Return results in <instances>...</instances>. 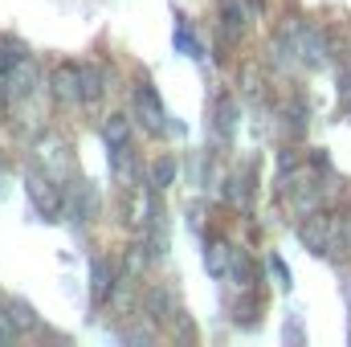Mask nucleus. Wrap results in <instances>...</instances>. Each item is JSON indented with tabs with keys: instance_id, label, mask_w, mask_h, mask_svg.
Returning <instances> with one entry per match:
<instances>
[{
	"instance_id": "f257e3e1",
	"label": "nucleus",
	"mask_w": 351,
	"mask_h": 347,
	"mask_svg": "<svg viewBox=\"0 0 351 347\" xmlns=\"http://www.w3.org/2000/svg\"><path fill=\"white\" fill-rule=\"evenodd\" d=\"M298 241L311 250V254H339L343 250V221L327 217L323 208L311 213L302 225H298Z\"/></svg>"
},
{
	"instance_id": "f03ea898",
	"label": "nucleus",
	"mask_w": 351,
	"mask_h": 347,
	"mask_svg": "<svg viewBox=\"0 0 351 347\" xmlns=\"http://www.w3.org/2000/svg\"><path fill=\"white\" fill-rule=\"evenodd\" d=\"M25 188H29V200H33V208L41 213V217H53L58 208H62V188H58V180L49 172H33L25 176Z\"/></svg>"
},
{
	"instance_id": "7ed1b4c3",
	"label": "nucleus",
	"mask_w": 351,
	"mask_h": 347,
	"mask_svg": "<svg viewBox=\"0 0 351 347\" xmlns=\"http://www.w3.org/2000/svg\"><path fill=\"white\" fill-rule=\"evenodd\" d=\"M135 110H139V123H143V131H152V135H164L172 123H168V110H164V102H160V94L147 86V82H139L135 90Z\"/></svg>"
},
{
	"instance_id": "20e7f679",
	"label": "nucleus",
	"mask_w": 351,
	"mask_h": 347,
	"mask_svg": "<svg viewBox=\"0 0 351 347\" xmlns=\"http://www.w3.org/2000/svg\"><path fill=\"white\" fill-rule=\"evenodd\" d=\"M327 58H331V41H327L323 25H306L298 37V62L306 70H319V66H327Z\"/></svg>"
},
{
	"instance_id": "39448f33",
	"label": "nucleus",
	"mask_w": 351,
	"mask_h": 347,
	"mask_svg": "<svg viewBox=\"0 0 351 347\" xmlns=\"http://www.w3.org/2000/svg\"><path fill=\"white\" fill-rule=\"evenodd\" d=\"M37 86H41V78H37V62L21 53L16 66L8 70V98H12V102H29V98L37 94Z\"/></svg>"
},
{
	"instance_id": "423d86ee",
	"label": "nucleus",
	"mask_w": 351,
	"mask_h": 347,
	"mask_svg": "<svg viewBox=\"0 0 351 347\" xmlns=\"http://www.w3.org/2000/svg\"><path fill=\"white\" fill-rule=\"evenodd\" d=\"M37 160H41V168L53 176V180H66V172H70V152H66V143L53 139V135L37 143Z\"/></svg>"
},
{
	"instance_id": "0eeeda50",
	"label": "nucleus",
	"mask_w": 351,
	"mask_h": 347,
	"mask_svg": "<svg viewBox=\"0 0 351 347\" xmlns=\"http://www.w3.org/2000/svg\"><path fill=\"white\" fill-rule=\"evenodd\" d=\"M53 98L62 102V106H74V102H82V86H78V66H58L53 70Z\"/></svg>"
},
{
	"instance_id": "6e6552de",
	"label": "nucleus",
	"mask_w": 351,
	"mask_h": 347,
	"mask_svg": "<svg viewBox=\"0 0 351 347\" xmlns=\"http://www.w3.org/2000/svg\"><path fill=\"white\" fill-rule=\"evenodd\" d=\"M70 213H74L78 225H86L90 217L98 213V192L90 188L86 180H74V188H70Z\"/></svg>"
},
{
	"instance_id": "1a4fd4ad",
	"label": "nucleus",
	"mask_w": 351,
	"mask_h": 347,
	"mask_svg": "<svg viewBox=\"0 0 351 347\" xmlns=\"http://www.w3.org/2000/svg\"><path fill=\"white\" fill-rule=\"evenodd\" d=\"M233 254H237V250H233L229 241H221V237L208 241V246H204V265H208V274H213V278H229V270H233Z\"/></svg>"
},
{
	"instance_id": "9d476101",
	"label": "nucleus",
	"mask_w": 351,
	"mask_h": 347,
	"mask_svg": "<svg viewBox=\"0 0 351 347\" xmlns=\"http://www.w3.org/2000/svg\"><path fill=\"white\" fill-rule=\"evenodd\" d=\"M110 152V176L123 184V188H131L139 172H135V156H131V143H123V147H106Z\"/></svg>"
},
{
	"instance_id": "9b49d317",
	"label": "nucleus",
	"mask_w": 351,
	"mask_h": 347,
	"mask_svg": "<svg viewBox=\"0 0 351 347\" xmlns=\"http://www.w3.org/2000/svg\"><path fill=\"white\" fill-rule=\"evenodd\" d=\"M147 315L156 323H176V302H172V290L168 286H152L147 290Z\"/></svg>"
},
{
	"instance_id": "f8f14e48",
	"label": "nucleus",
	"mask_w": 351,
	"mask_h": 347,
	"mask_svg": "<svg viewBox=\"0 0 351 347\" xmlns=\"http://www.w3.org/2000/svg\"><path fill=\"white\" fill-rule=\"evenodd\" d=\"M221 29L229 41H237L245 33V4L241 0H221Z\"/></svg>"
},
{
	"instance_id": "ddd939ff",
	"label": "nucleus",
	"mask_w": 351,
	"mask_h": 347,
	"mask_svg": "<svg viewBox=\"0 0 351 347\" xmlns=\"http://www.w3.org/2000/svg\"><path fill=\"white\" fill-rule=\"evenodd\" d=\"M78 86H82V102H86V106H94V102L102 98V90H106V82H102V70H98V66H78Z\"/></svg>"
},
{
	"instance_id": "4468645a",
	"label": "nucleus",
	"mask_w": 351,
	"mask_h": 347,
	"mask_svg": "<svg viewBox=\"0 0 351 347\" xmlns=\"http://www.w3.org/2000/svg\"><path fill=\"white\" fill-rule=\"evenodd\" d=\"M213 115H217V135H221V143H229V139H233V123H237V102H233L229 94H221Z\"/></svg>"
},
{
	"instance_id": "2eb2a0df",
	"label": "nucleus",
	"mask_w": 351,
	"mask_h": 347,
	"mask_svg": "<svg viewBox=\"0 0 351 347\" xmlns=\"http://www.w3.org/2000/svg\"><path fill=\"white\" fill-rule=\"evenodd\" d=\"M102 139H106V147L131 143V119H127V115H110V119L102 123Z\"/></svg>"
},
{
	"instance_id": "dca6fc26",
	"label": "nucleus",
	"mask_w": 351,
	"mask_h": 347,
	"mask_svg": "<svg viewBox=\"0 0 351 347\" xmlns=\"http://www.w3.org/2000/svg\"><path fill=\"white\" fill-rule=\"evenodd\" d=\"M90 290H94V302H106L110 298V290H114V282H110V270H106V261L102 258H94L90 261Z\"/></svg>"
},
{
	"instance_id": "f3484780",
	"label": "nucleus",
	"mask_w": 351,
	"mask_h": 347,
	"mask_svg": "<svg viewBox=\"0 0 351 347\" xmlns=\"http://www.w3.org/2000/svg\"><path fill=\"white\" fill-rule=\"evenodd\" d=\"M176 49H184V53H188V58H204V49H200V41H196V37H192V29H188V25H184V21H180V25H176Z\"/></svg>"
},
{
	"instance_id": "a211bd4d",
	"label": "nucleus",
	"mask_w": 351,
	"mask_h": 347,
	"mask_svg": "<svg viewBox=\"0 0 351 347\" xmlns=\"http://www.w3.org/2000/svg\"><path fill=\"white\" fill-rule=\"evenodd\" d=\"M172 180H176V160H160V164L152 168V188H156V192L168 188Z\"/></svg>"
},
{
	"instance_id": "6ab92c4d",
	"label": "nucleus",
	"mask_w": 351,
	"mask_h": 347,
	"mask_svg": "<svg viewBox=\"0 0 351 347\" xmlns=\"http://www.w3.org/2000/svg\"><path fill=\"white\" fill-rule=\"evenodd\" d=\"M302 123H306V102H302V98H294V102L286 106V127L298 135V131H302Z\"/></svg>"
},
{
	"instance_id": "aec40b11",
	"label": "nucleus",
	"mask_w": 351,
	"mask_h": 347,
	"mask_svg": "<svg viewBox=\"0 0 351 347\" xmlns=\"http://www.w3.org/2000/svg\"><path fill=\"white\" fill-rule=\"evenodd\" d=\"M8 319H12L16 327H33V315H29V307H21V302H8Z\"/></svg>"
},
{
	"instance_id": "412c9836",
	"label": "nucleus",
	"mask_w": 351,
	"mask_h": 347,
	"mask_svg": "<svg viewBox=\"0 0 351 347\" xmlns=\"http://www.w3.org/2000/svg\"><path fill=\"white\" fill-rule=\"evenodd\" d=\"M229 204H245V180H229Z\"/></svg>"
},
{
	"instance_id": "4be33fe9",
	"label": "nucleus",
	"mask_w": 351,
	"mask_h": 347,
	"mask_svg": "<svg viewBox=\"0 0 351 347\" xmlns=\"http://www.w3.org/2000/svg\"><path fill=\"white\" fill-rule=\"evenodd\" d=\"M269 270L278 274V286H282V290H290V274H286V265H282V258H269Z\"/></svg>"
},
{
	"instance_id": "5701e85b",
	"label": "nucleus",
	"mask_w": 351,
	"mask_h": 347,
	"mask_svg": "<svg viewBox=\"0 0 351 347\" xmlns=\"http://www.w3.org/2000/svg\"><path fill=\"white\" fill-rule=\"evenodd\" d=\"M12 335H16L12 319H8V315H0V344H12Z\"/></svg>"
}]
</instances>
